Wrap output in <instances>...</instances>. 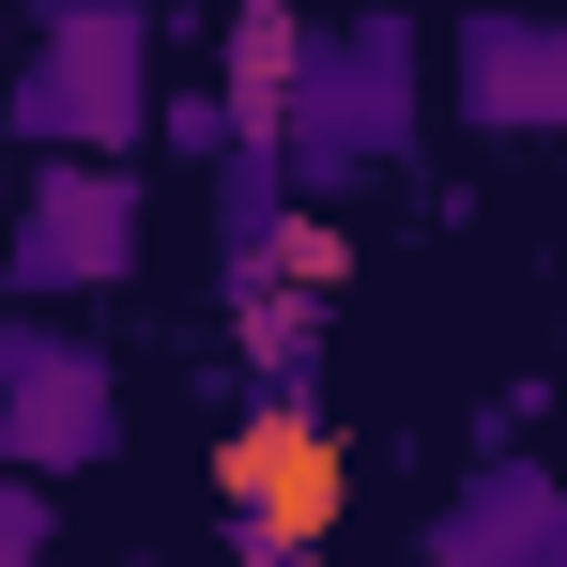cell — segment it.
Segmentation results:
<instances>
[{
	"mask_svg": "<svg viewBox=\"0 0 567 567\" xmlns=\"http://www.w3.org/2000/svg\"><path fill=\"white\" fill-rule=\"evenodd\" d=\"M291 78H307V16H261V0H246V16L215 31V93H230V123H246V138H277Z\"/></svg>",
	"mask_w": 567,
	"mask_h": 567,
	"instance_id": "9c48e42d",
	"label": "cell"
},
{
	"mask_svg": "<svg viewBox=\"0 0 567 567\" xmlns=\"http://www.w3.org/2000/svg\"><path fill=\"white\" fill-rule=\"evenodd\" d=\"M215 567H322V553H261V537H230V553H215Z\"/></svg>",
	"mask_w": 567,
	"mask_h": 567,
	"instance_id": "8fae6325",
	"label": "cell"
},
{
	"mask_svg": "<svg viewBox=\"0 0 567 567\" xmlns=\"http://www.w3.org/2000/svg\"><path fill=\"white\" fill-rule=\"evenodd\" d=\"M154 16L138 0H62L47 31H31V62L0 78V138H31V169H123L138 138H154Z\"/></svg>",
	"mask_w": 567,
	"mask_h": 567,
	"instance_id": "7a4b0ae2",
	"label": "cell"
},
{
	"mask_svg": "<svg viewBox=\"0 0 567 567\" xmlns=\"http://www.w3.org/2000/svg\"><path fill=\"white\" fill-rule=\"evenodd\" d=\"M0 215H16V169H0Z\"/></svg>",
	"mask_w": 567,
	"mask_h": 567,
	"instance_id": "7c38bea8",
	"label": "cell"
},
{
	"mask_svg": "<svg viewBox=\"0 0 567 567\" xmlns=\"http://www.w3.org/2000/svg\"><path fill=\"white\" fill-rule=\"evenodd\" d=\"M430 567H567V475L553 461H475L445 506H430Z\"/></svg>",
	"mask_w": 567,
	"mask_h": 567,
	"instance_id": "52a82bcc",
	"label": "cell"
},
{
	"mask_svg": "<svg viewBox=\"0 0 567 567\" xmlns=\"http://www.w3.org/2000/svg\"><path fill=\"white\" fill-rule=\"evenodd\" d=\"M430 78H445V47H430L414 16H322V31H307V78H291V107H277L291 199L338 215L353 185L414 169V138H430Z\"/></svg>",
	"mask_w": 567,
	"mask_h": 567,
	"instance_id": "6da1fadb",
	"label": "cell"
},
{
	"mask_svg": "<svg viewBox=\"0 0 567 567\" xmlns=\"http://www.w3.org/2000/svg\"><path fill=\"white\" fill-rule=\"evenodd\" d=\"M322 338H338V322H322V291H246V307H230V353H246V414H322Z\"/></svg>",
	"mask_w": 567,
	"mask_h": 567,
	"instance_id": "ba28073f",
	"label": "cell"
},
{
	"mask_svg": "<svg viewBox=\"0 0 567 567\" xmlns=\"http://www.w3.org/2000/svg\"><path fill=\"white\" fill-rule=\"evenodd\" d=\"M123 461V383L78 322H0V475L62 491V475Z\"/></svg>",
	"mask_w": 567,
	"mask_h": 567,
	"instance_id": "3957f363",
	"label": "cell"
},
{
	"mask_svg": "<svg viewBox=\"0 0 567 567\" xmlns=\"http://www.w3.org/2000/svg\"><path fill=\"white\" fill-rule=\"evenodd\" d=\"M445 123L537 154L567 138V16H461L445 31Z\"/></svg>",
	"mask_w": 567,
	"mask_h": 567,
	"instance_id": "8992f818",
	"label": "cell"
},
{
	"mask_svg": "<svg viewBox=\"0 0 567 567\" xmlns=\"http://www.w3.org/2000/svg\"><path fill=\"white\" fill-rule=\"evenodd\" d=\"M47 553H62V491L0 475V567H47Z\"/></svg>",
	"mask_w": 567,
	"mask_h": 567,
	"instance_id": "30bf717a",
	"label": "cell"
},
{
	"mask_svg": "<svg viewBox=\"0 0 567 567\" xmlns=\"http://www.w3.org/2000/svg\"><path fill=\"white\" fill-rule=\"evenodd\" d=\"M338 506H353V461H338L322 414H230V430H215V522H230V537L322 553Z\"/></svg>",
	"mask_w": 567,
	"mask_h": 567,
	"instance_id": "5b68a950",
	"label": "cell"
},
{
	"mask_svg": "<svg viewBox=\"0 0 567 567\" xmlns=\"http://www.w3.org/2000/svg\"><path fill=\"white\" fill-rule=\"evenodd\" d=\"M0 277L31 307H78V291L138 277V169H31L0 215Z\"/></svg>",
	"mask_w": 567,
	"mask_h": 567,
	"instance_id": "277c9868",
	"label": "cell"
}]
</instances>
